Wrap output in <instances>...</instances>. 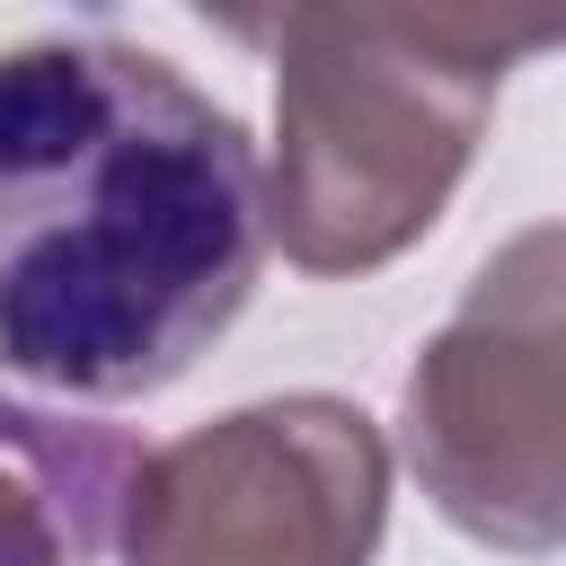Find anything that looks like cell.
<instances>
[{"mask_svg":"<svg viewBox=\"0 0 566 566\" xmlns=\"http://www.w3.org/2000/svg\"><path fill=\"white\" fill-rule=\"evenodd\" d=\"M265 265V168L230 106L124 35L0 53V371L150 398Z\"/></svg>","mask_w":566,"mask_h":566,"instance_id":"1","label":"cell"},{"mask_svg":"<svg viewBox=\"0 0 566 566\" xmlns=\"http://www.w3.org/2000/svg\"><path fill=\"white\" fill-rule=\"evenodd\" d=\"M256 35L274 44L265 230L301 274H371L442 221L504 71L566 44V18L283 9Z\"/></svg>","mask_w":566,"mask_h":566,"instance_id":"2","label":"cell"},{"mask_svg":"<svg viewBox=\"0 0 566 566\" xmlns=\"http://www.w3.org/2000/svg\"><path fill=\"white\" fill-rule=\"evenodd\" d=\"M407 460L433 513L495 548H566V212L513 230L407 371Z\"/></svg>","mask_w":566,"mask_h":566,"instance_id":"3","label":"cell"},{"mask_svg":"<svg viewBox=\"0 0 566 566\" xmlns=\"http://www.w3.org/2000/svg\"><path fill=\"white\" fill-rule=\"evenodd\" d=\"M389 522V442L354 398L292 389L230 407L133 460L124 566H371Z\"/></svg>","mask_w":566,"mask_h":566,"instance_id":"4","label":"cell"},{"mask_svg":"<svg viewBox=\"0 0 566 566\" xmlns=\"http://www.w3.org/2000/svg\"><path fill=\"white\" fill-rule=\"evenodd\" d=\"M133 460L142 451L97 424H53L0 398V566H88L115 531Z\"/></svg>","mask_w":566,"mask_h":566,"instance_id":"5","label":"cell"}]
</instances>
